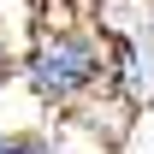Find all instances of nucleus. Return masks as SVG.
<instances>
[{
  "label": "nucleus",
  "mask_w": 154,
  "mask_h": 154,
  "mask_svg": "<svg viewBox=\"0 0 154 154\" xmlns=\"http://www.w3.org/2000/svg\"><path fill=\"white\" fill-rule=\"evenodd\" d=\"M18 77L42 107H83L101 83H113V42L77 24V30H36V42L18 54Z\"/></svg>",
  "instance_id": "1"
},
{
  "label": "nucleus",
  "mask_w": 154,
  "mask_h": 154,
  "mask_svg": "<svg viewBox=\"0 0 154 154\" xmlns=\"http://www.w3.org/2000/svg\"><path fill=\"white\" fill-rule=\"evenodd\" d=\"M12 154H59L54 148V131H18V148Z\"/></svg>",
  "instance_id": "3"
},
{
  "label": "nucleus",
  "mask_w": 154,
  "mask_h": 154,
  "mask_svg": "<svg viewBox=\"0 0 154 154\" xmlns=\"http://www.w3.org/2000/svg\"><path fill=\"white\" fill-rule=\"evenodd\" d=\"M18 148V131H0V154H12Z\"/></svg>",
  "instance_id": "4"
},
{
  "label": "nucleus",
  "mask_w": 154,
  "mask_h": 154,
  "mask_svg": "<svg viewBox=\"0 0 154 154\" xmlns=\"http://www.w3.org/2000/svg\"><path fill=\"white\" fill-rule=\"evenodd\" d=\"M113 89L131 107H154V30L113 42Z\"/></svg>",
  "instance_id": "2"
}]
</instances>
